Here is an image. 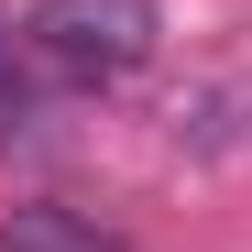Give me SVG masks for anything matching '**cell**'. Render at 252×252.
I'll use <instances>...</instances> for the list:
<instances>
[{
  "label": "cell",
  "mask_w": 252,
  "mask_h": 252,
  "mask_svg": "<svg viewBox=\"0 0 252 252\" xmlns=\"http://www.w3.org/2000/svg\"><path fill=\"white\" fill-rule=\"evenodd\" d=\"M0 252H121V230L77 220V208L33 197V208H0Z\"/></svg>",
  "instance_id": "7a4b0ae2"
},
{
  "label": "cell",
  "mask_w": 252,
  "mask_h": 252,
  "mask_svg": "<svg viewBox=\"0 0 252 252\" xmlns=\"http://www.w3.org/2000/svg\"><path fill=\"white\" fill-rule=\"evenodd\" d=\"M22 44H33L44 77H66V88H121V77L154 66L164 11L154 0H44V11L22 22Z\"/></svg>",
  "instance_id": "6da1fadb"
},
{
  "label": "cell",
  "mask_w": 252,
  "mask_h": 252,
  "mask_svg": "<svg viewBox=\"0 0 252 252\" xmlns=\"http://www.w3.org/2000/svg\"><path fill=\"white\" fill-rule=\"evenodd\" d=\"M33 121H44V99H33V66H11V55H0V143H22Z\"/></svg>",
  "instance_id": "3957f363"
}]
</instances>
